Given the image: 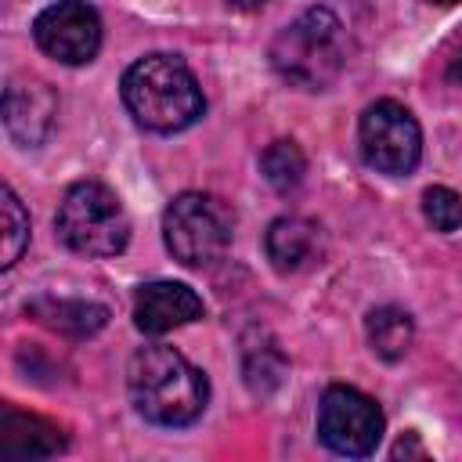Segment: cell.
<instances>
[{
    "label": "cell",
    "mask_w": 462,
    "mask_h": 462,
    "mask_svg": "<svg viewBox=\"0 0 462 462\" xmlns=\"http://www.w3.org/2000/svg\"><path fill=\"white\" fill-rule=\"evenodd\" d=\"M126 386L137 415H144L155 426H191L209 401L206 375L173 346L148 343L130 357Z\"/></svg>",
    "instance_id": "1"
},
{
    "label": "cell",
    "mask_w": 462,
    "mask_h": 462,
    "mask_svg": "<svg viewBox=\"0 0 462 462\" xmlns=\"http://www.w3.org/2000/svg\"><path fill=\"white\" fill-rule=\"evenodd\" d=\"M123 105L152 134H180L206 112L195 72L177 54H144L123 72Z\"/></svg>",
    "instance_id": "2"
},
{
    "label": "cell",
    "mask_w": 462,
    "mask_h": 462,
    "mask_svg": "<svg viewBox=\"0 0 462 462\" xmlns=\"http://www.w3.org/2000/svg\"><path fill=\"white\" fill-rule=\"evenodd\" d=\"M346 25L328 7H307L271 40V69L300 90H325L346 65Z\"/></svg>",
    "instance_id": "3"
},
{
    "label": "cell",
    "mask_w": 462,
    "mask_h": 462,
    "mask_svg": "<svg viewBox=\"0 0 462 462\" xmlns=\"http://www.w3.org/2000/svg\"><path fill=\"white\" fill-rule=\"evenodd\" d=\"M58 238L79 256H116L130 242V217L119 195L101 180H79L65 191L58 217Z\"/></svg>",
    "instance_id": "4"
},
{
    "label": "cell",
    "mask_w": 462,
    "mask_h": 462,
    "mask_svg": "<svg viewBox=\"0 0 462 462\" xmlns=\"http://www.w3.org/2000/svg\"><path fill=\"white\" fill-rule=\"evenodd\" d=\"M235 235V209L209 191H180L162 213V238L184 267L217 263Z\"/></svg>",
    "instance_id": "5"
},
{
    "label": "cell",
    "mask_w": 462,
    "mask_h": 462,
    "mask_svg": "<svg viewBox=\"0 0 462 462\" xmlns=\"http://www.w3.org/2000/svg\"><path fill=\"white\" fill-rule=\"evenodd\" d=\"M357 141H361L365 162L386 177H404L422 159V130L415 116L401 101H390V97L361 112Z\"/></svg>",
    "instance_id": "6"
},
{
    "label": "cell",
    "mask_w": 462,
    "mask_h": 462,
    "mask_svg": "<svg viewBox=\"0 0 462 462\" xmlns=\"http://www.w3.org/2000/svg\"><path fill=\"white\" fill-rule=\"evenodd\" d=\"M383 411L379 404L354 386H328L318 404V437L328 451L346 458H365L383 440Z\"/></svg>",
    "instance_id": "7"
},
{
    "label": "cell",
    "mask_w": 462,
    "mask_h": 462,
    "mask_svg": "<svg viewBox=\"0 0 462 462\" xmlns=\"http://www.w3.org/2000/svg\"><path fill=\"white\" fill-rule=\"evenodd\" d=\"M32 40L61 65H87L101 47V18L87 0H58L36 14Z\"/></svg>",
    "instance_id": "8"
},
{
    "label": "cell",
    "mask_w": 462,
    "mask_h": 462,
    "mask_svg": "<svg viewBox=\"0 0 462 462\" xmlns=\"http://www.w3.org/2000/svg\"><path fill=\"white\" fill-rule=\"evenodd\" d=\"M4 130L14 144L36 148L47 141V134L54 130L58 119V94L51 90V83L43 79H11L4 87Z\"/></svg>",
    "instance_id": "9"
},
{
    "label": "cell",
    "mask_w": 462,
    "mask_h": 462,
    "mask_svg": "<svg viewBox=\"0 0 462 462\" xmlns=\"http://www.w3.org/2000/svg\"><path fill=\"white\" fill-rule=\"evenodd\" d=\"M202 296L184 282H148L134 296V325L144 336H166L202 318Z\"/></svg>",
    "instance_id": "10"
},
{
    "label": "cell",
    "mask_w": 462,
    "mask_h": 462,
    "mask_svg": "<svg viewBox=\"0 0 462 462\" xmlns=\"http://www.w3.org/2000/svg\"><path fill=\"white\" fill-rule=\"evenodd\" d=\"M263 249L278 274H296L321 256L325 235L307 217H278L263 235Z\"/></svg>",
    "instance_id": "11"
},
{
    "label": "cell",
    "mask_w": 462,
    "mask_h": 462,
    "mask_svg": "<svg viewBox=\"0 0 462 462\" xmlns=\"http://www.w3.org/2000/svg\"><path fill=\"white\" fill-rule=\"evenodd\" d=\"M69 437L61 433L58 422L40 419L32 411L4 408L0 411V455L7 458H51L65 451Z\"/></svg>",
    "instance_id": "12"
},
{
    "label": "cell",
    "mask_w": 462,
    "mask_h": 462,
    "mask_svg": "<svg viewBox=\"0 0 462 462\" xmlns=\"http://www.w3.org/2000/svg\"><path fill=\"white\" fill-rule=\"evenodd\" d=\"M25 314L36 318L40 325L65 332V336H76V339L94 336L108 321V307L90 303V300H65V296H36V300H29Z\"/></svg>",
    "instance_id": "13"
},
{
    "label": "cell",
    "mask_w": 462,
    "mask_h": 462,
    "mask_svg": "<svg viewBox=\"0 0 462 462\" xmlns=\"http://www.w3.org/2000/svg\"><path fill=\"white\" fill-rule=\"evenodd\" d=\"M365 332H368V343L372 350L383 357V361H401L408 350H411V339H415V321L408 310L401 307H375L365 321Z\"/></svg>",
    "instance_id": "14"
},
{
    "label": "cell",
    "mask_w": 462,
    "mask_h": 462,
    "mask_svg": "<svg viewBox=\"0 0 462 462\" xmlns=\"http://www.w3.org/2000/svg\"><path fill=\"white\" fill-rule=\"evenodd\" d=\"M260 173L263 180L278 191V195H289L303 184V173H307V155L296 141H271L260 155Z\"/></svg>",
    "instance_id": "15"
},
{
    "label": "cell",
    "mask_w": 462,
    "mask_h": 462,
    "mask_svg": "<svg viewBox=\"0 0 462 462\" xmlns=\"http://www.w3.org/2000/svg\"><path fill=\"white\" fill-rule=\"evenodd\" d=\"M285 379V357L274 343L245 346V386L256 397H271Z\"/></svg>",
    "instance_id": "16"
},
{
    "label": "cell",
    "mask_w": 462,
    "mask_h": 462,
    "mask_svg": "<svg viewBox=\"0 0 462 462\" xmlns=\"http://www.w3.org/2000/svg\"><path fill=\"white\" fill-rule=\"evenodd\" d=\"M0 220H4V267H14L29 245V213L22 209L18 195L4 184L0 188Z\"/></svg>",
    "instance_id": "17"
},
{
    "label": "cell",
    "mask_w": 462,
    "mask_h": 462,
    "mask_svg": "<svg viewBox=\"0 0 462 462\" xmlns=\"http://www.w3.org/2000/svg\"><path fill=\"white\" fill-rule=\"evenodd\" d=\"M422 217L430 220L433 231H455L462 227V195L444 188V184H433L422 191Z\"/></svg>",
    "instance_id": "18"
},
{
    "label": "cell",
    "mask_w": 462,
    "mask_h": 462,
    "mask_svg": "<svg viewBox=\"0 0 462 462\" xmlns=\"http://www.w3.org/2000/svg\"><path fill=\"white\" fill-rule=\"evenodd\" d=\"M267 0H227V7H235V11H242V14H253V11H260Z\"/></svg>",
    "instance_id": "19"
},
{
    "label": "cell",
    "mask_w": 462,
    "mask_h": 462,
    "mask_svg": "<svg viewBox=\"0 0 462 462\" xmlns=\"http://www.w3.org/2000/svg\"><path fill=\"white\" fill-rule=\"evenodd\" d=\"M393 455H397V458H401V455H422V448L415 444V433H408V444L401 440V444L393 448Z\"/></svg>",
    "instance_id": "20"
},
{
    "label": "cell",
    "mask_w": 462,
    "mask_h": 462,
    "mask_svg": "<svg viewBox=\"0 0 462 462\" xmlns=\"http://www.w3.org/2000/svg\"><path fill=\"white\" fill-rule=\"evenodd\" d=\"M448 79H451L455 87H462V51H458V54H455V61L448 65Z\"/></svg>",
    "instance_id": "21"
},
{
    "label": "cell",
    "mask_w": 462,
    "mask_h": 462,
    "mask_svg": "<svg viewBox=\"0 0 462 462\" xmlns=\"http://www.w3.org/2000/svg\"><path fill=\"white\" fill-rule=\"evenodd\" d=\"M426 4H437V7H451V4H462V0H426Z\"/></svg>",
    "instance_id": "22"
}]
</instances>
